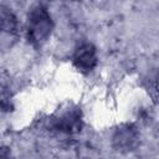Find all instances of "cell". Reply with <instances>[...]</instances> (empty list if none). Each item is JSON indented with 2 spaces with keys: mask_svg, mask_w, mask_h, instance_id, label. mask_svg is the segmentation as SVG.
Masks as SVG:
<instances>
[{
  "mask_svg": "<svg viewBox=\"0 0 159 159\" xmlns=\"http://www.w3.org/2000/svg\"><path fill=\"white\" fill-rule=\"evenodd\" d=\"M72 62L78 71H81L83 73L91 72L97 66V62H98L96 47L92 43L81 45L75 51L73 57H72Z\"/></svg>",
  "mask_w": 159,
  "mask_h": 159,
  "instance_id": "5",
  "label": "cell"
},
{
  "mask_svg": "<svg viewBox=\"0 0 159 159\" xmlns=\"http://www.w3.org/2000/svg\"><path fill=\"white\" fill-rule=\"evenodd\" d=\"M0 159H9V150L0 147Z\"/></svg>",
  "mask_w": 159,
  "mask_h": 159,
  "instance_id": "6",
  "label": "cell"
},
{
  "mask_svg": "<svg viewBox=\"0 0 159 159\" xmlns=\"http://www.w3.org/2000/svg\"><path fill=\"white\" fill-rule=\"evenodd\" d=\"M53 30V22L46 6L42 4L36 5L29 14L27 34L29 41L35 47H41L50 39Z\"/></svg>",
  "mask_w": 159,
  "mask_h": 159,
  "instance_id": "1",
  "label": "cell"
},
{
  "mask_svg": "<svg viewBox=\"0 0 159 159\" xmlns=\"http://www.w3.org/2000/svg\"><path fill=\"white\" fill-rule=\"evenodd\" d=\"M139 143V133L132 124H124L116 129L112 137V145L117 152L128 153L137 148Z\"/></svg>",
  "mask_w": 159,
  "mask_h": 159,
  "instance_id": "4",
  "label": "cell"
},
{
  "mask_svg": "<svg viewBox=\"0 0 159 159\" xmlns=\"http://www.w3.org/2000/svg\"><path fill=\"white\" fill-rule=\"evenodd\" d=\"M19 36L17 20L11 9L0 4V51L12 47Z\"/></svg>",
  "mask_w": 159,
  "mask_h": 159,
  "instance_id": "3",
  "label": "cell"
},
{
  "mask_svg": "<svg viewBox=\"0 0 159 159\" xmlns=\"http://www.w3.org/2000/svg\"><path fill=\"white\" fill-rule=\"evenodd\" d=\"M50 127L61 133H77L82 128V114L77 107L58 111L50 120Z\"/></svg>",
  "mask_w": 159,
  "mask_h": 159,
  "instance_id": "2",
  "label": "cell"
}]
</instances>
